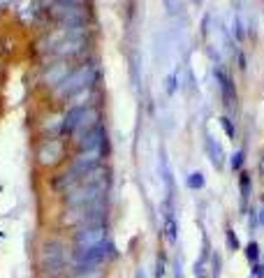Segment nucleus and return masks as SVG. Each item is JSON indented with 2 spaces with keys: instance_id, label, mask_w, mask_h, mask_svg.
<instances>
[{
  "instance_id": "obj_1",
  "label": "nucleus",
  "mask_w": 264,
  "mask_h": 278,
  "mask_svg": "<svg viewBox=\"0 0 264 278\" xmlns=\"http://www.w3.org/2000/svg\"><path fill=\"white\" fill-rule=\"evenodd\" d=\"M72 266V253L58 239H51L42 246V255H40V271L44 278L54 276H65V271Z\"/></svg>"
},
{
  "instance_id": "obj_2",
  "label": "nucleus",
  "mask_w": 264,
  "mask_h": 278,
  "mask_svg": "<svg viewBox=\"0 0 264 278\" xmlns=\"http://www.w3.org/2000/svg\"><path fill=\"white\" fill-rule=\"evenodd\" d=\"M109 241L107 239V225H84L74 236L77 250H86V248H95L100 243Z\"/></svg>"
},
{
  "instance_id": "obj_3",
  "label": "nucleus",
  "mask_w": 264,
  "mask_h": 278,
  "mask_svg": "<svg viewBox=\"0 0 264 278\" xmlns=\"http://www.w3.org/2000/svg\"><path fill=\"white\" fill-rule=\"evenodd\" d=\"M93 79H95L93 70H90V67H81V70L72 72L65 81H63V86H60V95H65V97L74 95V93H79L81 88H86V86L93 84Z\"/></svg>"
},
{
  "instance_id": "obj_4",
  "label": "nucleus",
  "mask_w": 264,
  "mask_h": 278,
  "mask_svg": "<svg viewBox=\"0 0 264 278\" xmlns=\"http://www.w3.org/2000/svg\"><path fill=\"white\" fill-rule=\"evenodd\" d=\"M63 158V146L58 142H44L40 153H37V160L42 165H56Z\"/></svg>"
},
{
  "instance_id": "obj_5",
  "label": "nucleus",
  "mask_w": 264,
  "mask_h": 278,
  "mask_svg": "<svg viewBox=\"0 0 264 278\" xmlns=\"http://www.w3.org/2000/svg\"><path fill=\"white\" fill-rule=\"evenodd\" d=\"M216 77H218V84H220V91H222V102L232 107L236 100V88H234V81L222 72V70H216Z\"/></svg>"
},
{
  "instance_id": "obj_6",
  "label": "nucleus",
  "mask_w": 264,
  "mask_h": 278,
  "mask_svg": "<svg viewBox=\"0 0 264 278\" xmlns=\"http://www.w3.org/2000/svg\"><path fill=\"white\" fill-rule=\"evenodd\" d=\"M206 151H209V156H211V165H213L216 170H220L222 163H225V153H222V146L216 144V139H213V137H206Z\"/></svg>"
},
{
  "instance_id": "obj_7",
  "label": "nucleus",
  "mask_w": 264,
  "mask_h": 278,
  "mask_svg": "<svg viewBox=\"0 0 264 278\" xmlns=\"http://www.w3.org/2000/svg\"><path fill=\"white\" fill-rule=\"evenodd\" d=\"M239 186H241V204H243V209H246V202H248V197H250V174L241 172Z\"/></svg>"
},
{
  "instance_id": "obj_8",
  "label": "nucleus",
  "mask_w": 264,
  "mask_h": 278,
  "mask_svg": "<svg viewBox=\"0 0 264 278\" xmlns=\"http://www.w3.org/2000/svg\"><path fill=\"white\" fill-rule=\"evenodd\" d=\"M188 188H190V190H202V188H204V183H206V179H204V174H202V172H192L190 176H188Z\"/></svg>"
},
{
  "instance_id": "obj_9",
  "label": "nucleus",
  "mask_w": 264,
  "mask_h": 278,
  "mask_svg": "<svg viewBox=\"0 0 264 278\" xmlns=\"http://www.w3.org/2000/svg\"><path fill=\"white\" fill-rule=\"evenodd\" d=\"M246 260L250 262V264H257L259 262V243L257 241H250L246 246Z\"/></svg>"
},
{
  "instance_id": "obj_10",
  "label": "nucleus",
  "mask_w": 264,
  "mask_h": 278,
  "mask_svg": "<svg viewBox=\"0 0 264 278\" xmlns=\"http://www.w3.org/2000/svg\"><path fill=\"white\" fill-rule=\"evenodd\" d=\"M225 239H227V248L232 250V253H236V250L241 248L239 236H236V232L232 230V227H227V230H225Z\"/></svg>"
},
{
  "instance_id": "obj_11",
  "label": "nucleus",
  "mask_w": 264,
  "mask_h": 278,
  "mask_svg": "<svg viewBox=\"0 0 264 278\" xmlns=\"http://www.w3.org/2000/svg\"><path fill=\"white\" fill-rule=\"evenodd\" d=\"M211 278H220V271H222V260L218 253H211Z\"/></svg>"
},
{
  "instance_id": "obj_12",
  "label": "nucleus",
  "mask_w": 264,
  "mask_h": 278,
  "mask_svg": "<svg viewBox=\"0 0 264 278\" xmlns=\"http://www.w3.org/2000/svg\"><path fill=\"white\" fill-rule=\"evenodd\" d=\"M243 158H246V153H243V151H236L234 156H232L229 165H232V170H234V172H241V167H243Z\"/></svg>"
},
{
  "instance_id": "obj_13",
  "label": "nucleus",
  "mask_w": 264,
  "mask_h": 278,
  "mask_svg": "<svg viewBox=\"0 0 264 278\" xmlns=\"http://www.w3.org/2000/svg\"><path fill=\"white\" fill-rule=\"evenodd\" d=\"M165 232H167V239L169 241H176V220L172 216L167 218V225H165Z\"/></svg>"
},
{
  "instance_id": "obj_14",
  "label": "nucleus",
  "mask_w": 264,
  "mask_h": 278,
  "mask_svg": "<svg viewBox=\"0 0 264 278\" xmlns=\"http://www.w3.org/2000/svg\"><path fill=\"white\" fill-rule=\"evenodd\" d=\"M220 125L225 127V132H227V137H229V139H234V137H236L234 125H232V121H229L227 116H222V118H220Z\"/></svg>"
},
{
  "instance_id": "obj_15",
  "label": "nucleus",
  "mask_w": 264,
  "mask_h": 278,
  "mask_svg": "<svg viewBox=\"0 0 264 278\" xmlns=\"http://www.w3.org/2000/svg\"><path fill=\"white\" fill-rule=\"evenodd\" d=\"M250 278H264V264H250Z\"/></svg>"
},
{
  "instance_id": "obj_16",
  "label": "nucleus",
  "mask_w": 264,
  "mask_h": 278,
  "mask_svg": "<svg viewBox=\"0 0 264 278\" xmlns=\"http://www.w3.org/2000/svg\"><path fill=\"white\" fill-rule=\"evenodd\" d=\"M257 225H259V220H257V211L252 209V211H250V218H248V227H250V230H255Z\"/></svg>"
},
{
  "instance_id": "obj_17",
  "label": "nucleus",
  "mask_w": 264,
  "mask_h": 278,
  "mask_svg": "<svg viewBox=\"0 0 264 278\" xmlns=\"http://www.w3.org/2000/svg\"><path fill=\"white\" fill-rule=\"evenodd\" d=\"M162 276H165V260L160 257L158 260V269H156V278H162Z\"/></svg>"
},
{
  "instance_id": "obj_18",
  "label": "nucleus",
  "mask_w": 264,
  "mask_h": 278,
  "mask_svg": "<svg viewBox=\"0 0 264 278\" xmlns=\"http://www.w3.org/2000/svg\"><path fill=\"white\" fill-rule=\"evenodd\" d=\"M167 91H169V93H174V91H176V74H172V77L167 79Z\"/></svg>"
},
{
  "instance_id": "obj_19",
  "label": "nucleus",
  "mask_w": 264,
  "mask_h": 278,
  "mask_svg": "<svg viewBox=\"0 0 264 278\" xmlns=\"http://www.w3.org/2000/svg\"><path fill=\"white\" fill-rule=\"evenodd\" d=\"M234 35H236V40H243V28H241L239 19H236V21H234Z\"/></svg>"
},
{
  "instance_id": "obj_20",
  "label": "nucleus",
  "mask_w": 264,
  "mask_h": 278,
  "mask_svg": "<svg viewBox=\"0 0 264 278\" xmlns=\"http://www.w3.org/2000/svg\"><path fill=\"white\" fill-rule=\"evenodd\" d=\"M183 266H181V262L176 260V264H174V278H183V271H181Z\"/></svg>"
},
{
  "instance_id": "obj_21",
  "label": "nucleus",
  "mask_w": 264,
  "mask_h": 278,
  "mask_svg": "<svg viewBox=\"0 0 264 278\" xmlns=\"http://www.w3.org/2000/svg\"><path fill=\"white\" fill-rule=\"evenodd\" d=\"M259 216H257V220H259V225H264V200H262V206H259Z\"/></svg>"
},
{
  "instance_id": "obj_22",
  "label": "nucleus",
  "mask_w": 264,
  "mask_h": 278,
  "mask_svg": "<svg viewBox=\"0 0 264 278\" xmlns=\"http://www.w3.org/2000/svg\"><path fill=\"white\" fill-rule=\"evenodd\" d=\"M257 170H259V176H262V179H264V156L259 158V167H257Z\"/></svg>"
},
{
  "instance_id": "obj_23",
  "label": "nucleus",
  "mask_w": 264,
  "mask_h": 278,
  "mask_svg": "<svg viewBox=\"0 0 264 278\" xmlns=\"http://www.w3.org/2000/svg\"><path fill=\"white\" fill-rule=\"evenodd\" d=\"M137 278H146V276H144V271H137Z\"/></svg>"
},
{
  "instance_id": "obj_24",
  "label": "nucleus",
  "mask_w": 264,
  "mask_h": 278,
  "mask_svg": "<svg viewBox=\"0 0 264 278\" xmlns=\"http://www.w3.org/2000/svg\"><path fill=\"white\" fill-rule=\"evenodd\" d=\"M54 278H70V276H67V273H65V276H54Z\"/></svg>"
},
{
  "instance_id": "obj_25",
  "label": "nucleus",
  "mask_w": 264,
  "mask_h": 278,
  "mask_svg": "<svg viewBox=\"0 0 264 278\" xmlns=\"http://www.w3.org/2000/svg\"><path fill=\"white\" fill-rule=\"evenodd\" d=\"M195 3H202V0H195Z\"/></svg>"
}]
</instances>
